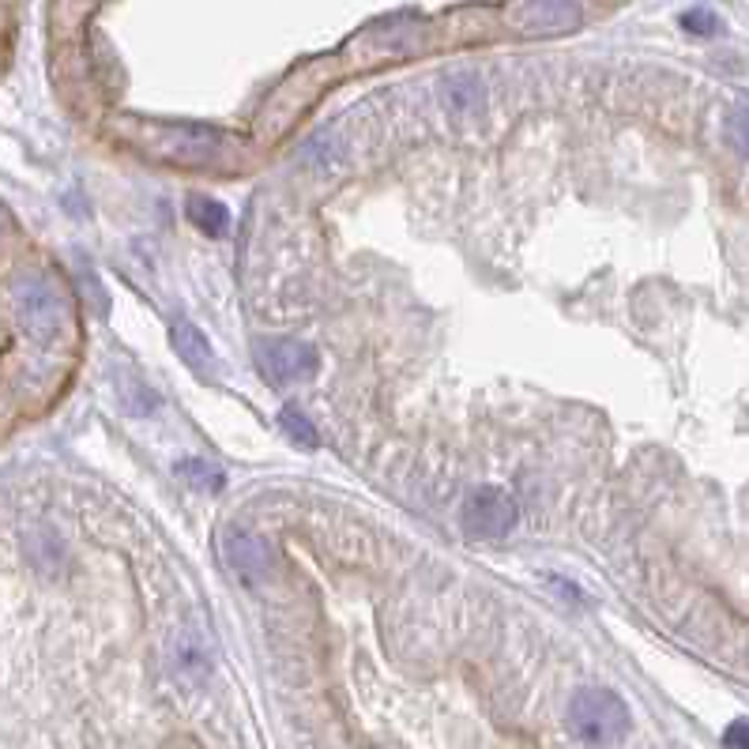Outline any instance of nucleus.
<instances>
[{"label": "nucleus", "instance_id": "obj_1", "mask_svg": "<svg viewBox=\"0 0 749 749\" xmlns=\"http://www.w3.org/2000/svg\"><path fill=\"white\" fill-rule=\"evenodd\" d=\"M629 704L607 686H584L569 701V727L588 746H614L629 735Z\"/></svg>", "mask_w": 749, "mask_h": 749}, {"label": "nucleus", "instance_id": "obj_2", "mask_svg": "<svg viewBox=\"0 0 749 749\" xmlns=\"http://www.w3.org/2000/svg\"><path fill=\"white\" fill-rule=\"evenodd\" d=\"M256 362L275 384H305L317 377L321 354L313 343L294 339V335H272L256 343Z\"/></svg>", "mask_w": 749, "mask_h": 749}, {"label": "nucleus", "instance_id": "obj_3", "mask_svg": "<svg viewBox=\"0 0 749 749\" xmlns=\"http://www.w3.org/2000/svg\"><path fill=\"white\" fill-rule=\"evenodd\" d=\"M16 298H19V321L31 332V339L49 343L65 332V298L57 294L53 283L38 279V275H27L23 283H16Z\"/></svg>", "mask_w": 749, "mask_h": 749}, {"label": "nucleus", "instance_id": "obj_4", "mask_svg": "<svg viewBox=\"0 0 749 749\" xmlns=\"http://www.w3.org/2000/svg\"><path fill=\"white\" fill-rule=\"evenodd\" d=\"M516 516H520L516 497L501 486H479L475 494L467 497V505H463V528H467V535H475V539L509 535L512 524H516Z\"/></svg>", "mask_w": 749, "mask_h": 749}, {"label": "nucleus", "instance_id": "obj_5", "mask_svg": "<svg viewBox=\"0 0 749 749\" xmlns=\"http://www.w3.org/2000/svg\"><path fill=\"white\" fill-rule=\"evenodd\" d=\"M223 561L234 576H242L245 584H260L272 576V550L260 535H253L249 528H226L223 531Z\"/></svg>", "mask_w": 749, "mask_h": 749}, {"label": "nucleus", "instance_id": "obj_6", "mask_svg": "<svg viewBox=\"0 0 749 749\" xmlns=\"http://www.w3.org/2000/svg\"><path fill=\"white\" fill-rule=\"evenodd\" d=\"M520 31H535V35H561L580 27V8L573 0H528L516 12Z\"/></svg>", "mask_w": 749, "mask_h": 749}, {"label": "nucleus", "instance_id": "obj_7", "mask_svg": "<svg viewBox=\"0 0 749 749\" xmlns=\"http://www.w3.org/2000/svg\"><path fill=\"white\" fill-rule=\"evenodd\" d=\"M170 339H174V351L181 354V362L196 373H208L215 366V351L208 343V335L196 328L193 321H174L170 324Z\"/></svg>", "mask_w": 749, "mask_h": 749}, {"label": "nucleus", "instance_id": "obj_8", "mask_svg": "<svg viewBox=\"0 0 749 749\" xmlns=\"http://www.w3.org/2000/svg\"><path fill=\"white\" fill-rule=\"evenodd\" d=\"M189 215L204 234H211V238H223V234L230 230V208L219 200H211V196H189Z\"/></svg>", "mask_w": 749, "mask_h": 749}, {"label": "nucleus", "instance_id": "obj_9", "mask_svg": "<svg viewBox=\"0 0 749 749\" xmlns=\"http://www.w3.org/2000/svg\"><path fill=\"white\" fill-rule=\"evenodd\" d=\"M279 422H283V433H287L294 445H302V449H317L321 445V437H317V430H313V422L305 418L298 407H283Z\"/></svg>", "mask_w": 749, "mask_h": 749}, {"label": "nucleus", "instance_id": "obj_10", "mask_svg": "<svg viewBox=\"0 0 749 749\" xmlns=\"http://www.w3.org/2000/svg\"><path fill=\"white\" fill-rule=\"evenodd\" d=\"M727 144H731L742 159H749V98L727 114Z\"/></svg>", "mask_w": 749, "mask_h": 749}, {"label": "nucleus", "instance_id": "obj_11", "mask_svg": "<svg viewBox=\"0 0 749 749\" xmlns=\"http://www.w3.org/2000/svg\"><path fill=\"white\" fill-rule=\"evenodd\" d=\"M177 475L189 479L193 486H200V482H204V490H219L223 486V471L211 467L208 460H181V463H177Z\"/></svg>", "mask_w": 749, "mask_h": 749}, {"label": "nucleus", "instance_id": "obj_12", "mask_svg": "<svg viewBox=\"0 0 749 749\" xmlns=\"http://www.w3.org/2000/svg\"><path fill=\"white\" fill-rule=\"evenodd\" d=\"M682 27L697 38H712V35H719V16L708 12V8H689L682 16Z\"/></svg>", "mask_w": 749, "mask_h": 749}, {"label": "nucleus", "instance_id": "obj_13", "mask_svg": "<svg viewBox=\"0 0 749 749\" xmlns=\"http://www.w3.org/2000/svg\"><path fill=\"white\" fill-rule=\"evenodd\" d=\"M723 746L727 749H749V719H735V723L727 727Z\"/></svg>", "mask_w": 749, "mask_h": 749}]
</instances>
